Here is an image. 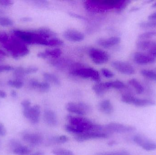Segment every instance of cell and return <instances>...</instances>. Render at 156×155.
<instances>
[{
    "label": "cell",
    "instance_id": "6da1fadb",
    "mask_svg": "<svg viewBox=\"0 0 156 155\" xmlns=\"http://www.w3.org/2000/svg\"><path fill=\"white\" fill-rule=\"evenodd\" d=\"M68 124L66 125L65 130L68 133L78 135L86 132H101L103 127L95 124L90 120L81 117L69 115L66 117Z\"/></svg>",
    "mask_w": 156,
    "mask_h": 155
},
{
    "label": "cell",
    "instance_id": "7a4b0ae2",
    "mask_svg": "<svg viewBox=\"0 0 156 155\" xmlns=\"http://www.w3.org/2000/svg\"><path fill=\"white\" fill-rule=\"evenodd\" d=\"M122 0H91L84 2L85 8L92 12L102 13L112 9L117 10Z\"/></svg>",
    "mask_w": 156,
    "mask_h": 155
},
{
    "label": "cell",
    "instance_id": "3957f363",
    "mask_svg": "<svg viewBox=\"0 0 156 155\" xmlns=\"http://www.w3.org/2000/svg\"><path fill=\"white\" fill-rule=\"evenodd\" d=\"M3 46L15 58L23 57L29 52L26 44L14 35L10 37L8 42Z\"/></svg>",
    "mask_w": 156,
    "mask_h": 155
},
{
    "label": "cell",
    "instance_id": "277c9868",
    "mask_svg": "<svg viewBox=\"0 0 156 155\" xmlns=\"http://www.w3.org/2000/svg\"><path fill=\"white\" fill-rule=\"evenodd\" d=\"M70 74L75 76H78L83 79H91L92 81L99 83L101 76L97 70L92 68H73L70 71Z\"/></svg>",
    "mask_w": 156,
    "mask_h": 155
},
{
    "label": "cell",
    "instance_id": "5b68a950",
    "mask_svg": "<svg viewBox=\"0 0 156 155\" xmlns=\"http://www.w3.org/2000/svg\"><path fill=\"white\" fill-rule=\"evenodd\" d=\"M121 100L124 103L133 105L137 107L153 106L156 104V102L154 100L136 98L129 94L123 95L121 97Z\"/></svg>",
    "mask_w": 156,
    "mask_h": 155
},
{
    "label": "cell",
    "instance_id": "8992f818",
    "mask_svg": "<svg viewBox=\"0 0 156 155\" xmlns=\"http://www.w3.org/2000/svg\"><path fill=\"white\" fill-rule=\"evenodd\" d=\"M67 111L70 113L81 116L88 113L91 111L90 106L83 102L76 103L70 102L66 105Z\"/></svg>",
    "mask_w": 156,
    "mask_h": 155
},
{
    "label": "cell",
    "instance_id": "52a82bcc",
    "mask_svg": "<svg viewBox=\"0 0 156 155\" xmlns=\"http://www.w3.org/2000/svg\"><path fill=\"white\" fill-rule=\"evenodd\" d=\"M89 55L92 62L95 64H103L107 62L109 60L108 54L98 48H90L89 51Z\"/></svg>",
    "mask_w": 156,
    "mask_h": 155
},
{
    "label": "cell",
    "instance_id": "ba28073f",
    "mask_svg": "<svg viewBox=\"0 0 156 155\" xmlns=\"http://www.w3.org/2000/svg\"><path fill=\"white\" fill-rule=\"evenodd\" d=\"M105 128L109 133H132L136 130V128L134 126L116 123H110L105 126Z\"/></svg>",
    "mask_w": 156,
    "mask_h": 155
},
{
    "label": "cell",
    "instance_id": "9c48e42d",
    "mask_svg": "<svg viewBox=\"0 0 156 155\" xmlns=\"http://www.w3.org/2000/svg\"><path fill=\"white\" fill-rule=\"evenodd\" d=\"M136 46L139 50L144 51L146 54L156 59V42L140 40L136 42Z\"/></svg>",
    "mask_w": 156,
    "mask_h": 155
},
{
    "label": "cell",
    "instance_id": "30bf717a",
    "mask_svg": "<svg viewBox=\"0 0 156 155\" xmlns=\"http://www.w3.org/2000/svg\"><path fill=\"white\" fill-rule=\"evenodd\" d=\"M133 140L137 145L146 151H153L156 150V142L150 140L142 135L135 136Z\"/></svg>",
    "mask_w": 156,
    "mask_h": 155
},
{
    "label": "cell",
    "instance_id": "8fae6325",
    "mask_svg": "<svg viewBox=\"0 0 156 155\" xmlns=\"http://www.w3.org/2000/svg\"><path fill=\"white\" fill-rule=\"evenodd\" d=\"M40 107L37 105L23 109V115L25 117L29 119L33 124L38 123L40 119Z\"/></svg>",
    "mask_w": 156,
    "mask_h": 155
},
{
    "label": "cell",
    "instance_id": "7c38bea8",
    "mask_svg": "<svg viewBox=\"0 0 156 155\" xmlns=\"http://www.w3.org/2000/svg\"><path fill=\"white\" fill-rule=\"evenodd\" d=\"M112 66L121 73L126 75H132L135 73L134 67L129 63L123 61H116L113 62Z\"/></svg>",
    "mask_w": 156,
    "mask_h": 155
},
{
    "label": "cell",
    "instance_id": "4fadbf2b",
    "mask_svg": "<svg viewBox=\"0 0 156 155\" xmlns=\"http://www.w3.org/2000/svg\"><path fill=\"white\" fill-rule=\"evenodd\" d=\"M108 135L101 132H90L76 135L75 139L79 142H83L91 139H103L107 138Z\"/></svg>",
    "mask_w": 156,
    "mask_h": 155
},
{
    "label": "cell",
    "instance_id": "5bb4252c",
    "mask_svg": "<svg viewBox=\"0 0 156 155\" xmlns=\"http://www.w3.org/2000/svg\"><path fill=\"white\" fill-rule=\"evenodd\" d=\"M133 60L134 62L138 65L150 64L155 62L156 59L144 53L136 52L133 55Z\"/></svg>",
    "mask_w": 156,
    "mask_h": 155
},
{
    "label": "cell",
    "instance_id": "9a60e30c",
    "mask_svg": "<svg viewBox=\"0 0 156 155\" xmlns=\"http://www.w3.org/2000/svg\"><path fill=\"white\" fill-rule=\"evenodd\" d=\"M64 37L66 40L72 42H80L84 39L83 33L77 30L69 29L64 32Z\"/></svg>",
    "mask_w": 156,
    "mask_h": 155
},
{
    "label": "cell",
    "instance_id": "2e32d148",
    "mask_svg": "<svg viewBox=\"0 0 156 155\" xmlns=\"http://www.w3.org/2000/svg\"><path fill=\"white\" fill-rule=\"evenodd\" d=\"M121 42V38L116 36L106 38H100L97 41V44L104 48H109L119 44Z\"/></svg>",
    "mask_w": 156,
    "mask_h": 155
},
{
    "label": "cell",
    "instance_id": "e0dca14e",
    "mask_svg": "<svg viewBox=\"0 0 156 155\" xmlns=\"http://www.w3.org/2000/svg\"><path fill=\"white\" fill-rule=\"evenodd\" d=\"M62 54V51L59 48H55L54 49H48L44 52H40L37 54V56L39 58L43 59H46L48 57H52V58H59V56Z\"/></svg>",
    "mask_w": 156,
    "mask_h": 155
},
{
    "label": "cell",
    "instance_id": "ac0fdd59",
    "mask_svg": "<svg viewBox=\"0 0 156 155\" xmlns=\"http://www.w3.org/2000/svg\"><path fill=\"white\" fill-rule=\"evenodd\" d=\"M44 119L48 125L55 126L58 123L57 117L55 113L51 110H46L44 112Z\"/></svg>",
    "mask_w": 156,
    "mask_h": 155
},
{
    "label": "cell",
    "instance_id": "d6986e66",
    "mask_svg": "<svg viewBox=\"0 0 156 155\" xmlns=\"http://www.w3.org/2000/svg\"><path fill=\"white\" fill-rule=\"evenodd\" d=\"M29 84L33 88L44 93L48 92L50 89V84L46 82H40L35 79H32L29 82Z\"/></svg>",
    "mask_w": 156,
    "mask_h": 155
},
{
    "label": "cell",
    "instance_id": "ffe728a7",
    "mask_svg": "<svg viewBox=\"0 0 156 155\" xmlns=\"http://www.w3.org/2000/svg\"><path fill=\"white\" fill-rule=\"evenodd\" d=\"M24 140L31 145L37 146L40 144L43 141V137L39 134L27 133L25 135Z\"/></svg>",
    "mask_w": 156,
    "mask_h": 155
},
{
    "label": "cell",
    "instance_id": "44dd1931",
    "mask_svg": "<svg viewBox=\"0 0 156 155\" xmlns=\"http://www.w3.org/2000/svg\"><path fill=\"white\" fill-rule=\"evenodd\" d=\"M98 107L101 112L106 114H111L114 111L113 106L109 100L101 101L99 104Z\"/></svg>",
    "mask_w": 156,
    "mask_h": 155
},
{
    "label": "cell",
    "instance_id": "7402d4cb",
    "mask_svg": "<svg viewBox=\"0 0 156 155\" xmlns=\"http://www.w3.org/2000/svg\"><path fill=\"white\" fill-rule=\"evenodd\" d=\"M68 141L67 136L65 135L58 136H54L49 138L48 142V144L51 145L61 144L65 143Z\"/></svg>",
    "mask_w": 156,
    "mask_h": 155
},
{
    "label": "cell",
    "instance_id": "603a6c76",
    "mask_svg": "<svg viewBox=\"0 0 156 155\" xmlns=\"http://www.w3.org/2000/svg\"><path fill=\"white\" fill-rule=\"evenodd\" d=\"M93 90L95 93L99 96L103 95L108 90L105 83H98L92 87Z\"/></svg>",
    "mask_w": 156,
    "mask_h": 155
},
{
    "label": "cell",
    "instance_id": "cb8c5ba5",
    "mask_svg": "<svg viewBox=\"0 0 156 155\" xmlns=\"http://www.w3.org/2000/svg\"><path fill=\"white\" fill-rule=\"evenodd\" d=\"M37 32L41 35L47 39H52L56 38L55 33L50 29L47 28H42L38 29Z\"/></svg>",
    "mask_w": 156,
    "mask_h": 155
},
{
    "label": "cell",
    "instance_id": "d4e9b609",
    "mask_svg": "<svg viewBox=\"0 0 156 155\" xmlns=\"http://www.w3.org/2000/svg\"><path fill=\"white\" fill-rule=\"evenodd\" d=\"M43 76L46 82H47L48 83H51L55 85H60V80L55 75L50 73H44L43 75Z\"/></svg>",
    "mask_w": 156,
    "mask_h": 155
},
{
    "label": "cell",
    "instance_id": "484cf974",
    "mask_svg": "<svg viewBox=\"0 0 156 155\" xmlns=\"http://www.w3.org/2000/svg\"><path fill=\"white\" fill-rule=\"evenodd\" d=\"M129 84L135 90L136 93L138 94H143L144 92V89L142 85L136 79L133 78L129 80Z\"/></svg>",
    "mask_w": 156,
    "mask_h": 155
},
{
    "label": "cell",
    "instance_id": "4316f807",
    "mask_svg": "<svg viewBox=\"0 0 156 155\" xmlns=\"http://www.w3.org/2000/svg\"><path fill=\"white\" fill-rule=\"evenodd\" d=\"M141 74L144 77L156 82V70L144 69L141 71Z\"/></svg>",
    "mask_w": 156,
    "mask_h": 155
},
{
    "label": "cell",
    "instance_id": "83f0119b",
    "mask_svg": "<svg viewBox=\"0 0 156 155\" xmlns=\"http://www.w3.org/2000/svg\"><path fill=\"white\" fill-rule=\"evenodd\" d=\"M8 85L16 89H20L24 85L23 82L21 79H16L9 80L8 82Z\"/></svg>",
    "mask_w": 156,
    "mask_h": 155
},
{
    "label": "cell",
    "instance_id": "f1b7e54d",
    "mask_svg": "<svg viewBox=\"0 0 156 155\" xmlns=\"http://www.w3.org/2000/svg\"><path fill=\"white\" fill-rule=\"evenodd\" d=\"M30 152L31 151L28 147H27L22 146H20L16 147L13 150V153L15 154L18 155L29 154Z\"/></svg>",
    "mask_w": 156,
    "mask_h": 155
},
{
    "label": "cell",
    "instance_id": "f546056e",
    "mask_svg": "<svg viewBox=\"0 0 156 155\" xmlns=\"http://www.w3.org/2000/svg\"><path fill=\"white\" fill-rule=\"evenodd\" d=\"M13 21L9 17L0 16V25L4 27H9L13 25Z\"/></svg>",
    "mask_w": 156,
    "mask_h": 155
},
{
    "label": "cell",
    "instance_id": "4dcf8cb0",
    "mask_svg": "<svg viewBox=\"0 0 156 155\" xmlns=\"http://www.w3.org/2000/svg\"><path fill=\"white\" fill-rule=\"evenodd\" d=\"M52 153L54 155H75L74 153L67 149L56 148L52 150Z\"/></svg>",
    "mask_w": 156,
    "mask_h": 155
},
{
    "label": "cell",
    "instance_id": "1f68e13d",
    "mask_svg": "<svg viewBox=\"0 0 156 155\" xmlns=\"http://www.w3.org/2000/svg\"><path fill=\"white\" fill-rule=\"evenodd\" d=\"M139 26L143 29L156 28V21L141 22L139 24Z\"/></svg>",
    "mask_w": 156,
    "mask_h": 155
},
{
    "label": "cell",
    "instance_id": "d6a6232c",
    "mask_svg": "<svg viewBox=\"0 0 156 155\" xmlns=\"http://www.w3.org/2000/svg\"><path fill=\"white\" fill-rule=\"evenodd\" d=\"M64 44V42L62 40L58 38H54L52 39H49L48 42V46H52V47H56V46H61Z\"/></svg>",
    "mask_w": 156,
    "mask_h": 155
},
{
    "label": "cell",
    "instance_id": "836d02e7",
    "mask_svg": "<svg viewBox=\"0 0 156 155\" xmlns=\"http://www.w3.org/2000/svg\"><path fill=\"white\" fill-rule=\"evenodd\" d=\"M96 155H131V154L128 151L123 150V151L100 153L97 154Z\"/></svg>",
    "mask_w": 156,
    "mask_h": 155
},
{
    "label": "cell",
    "instance_id": "e575fe53",
    "mask_svg": "<svg viewBox=\"0 0 156 155\" xmlns=\"http://www.w3.org/2000/svg\"><path fill=\"white\" fill-rule=\"evenodd\" d=\"M111 88H114L118 90H121L125 87L124 83L119 80L111 81Z\"/></svg>",
    "mask_w": 156,
    "mask_h": 155
},
{
    "label": "cell",
    "instance_id": "d590c367",
    "mask_svg": "<svg viewBox=\"0 0 156 155\" xmlns=\"http://www.w3.org/2000/svg\"><path fill=\"white\" fill-rule=\"evenodd\" d=\"M14 75L16 77V79H21L26 75L24 68L23 67H17L16 69H14Z\"/></svg>",
    "mask_w": 156,
    "mask_h": 155
},
{
    "label": "cell",
    "instance_id": "8d00e7d4",
    "mask_svg": "<svg viewBox=\"0 0 156 155\" xmlns=\"http://www.w3.org/2000/svg\"><path fill=\"white\" fill-rule=\"evenodd\" d=\"M155 36H156V31H150L141 34L138 36V38L141 40H144Z\"/></svg>",
    "mask_w": 156,
    "mask_h": 155
},
{
    "label": "cell",
    "instance_id": "74e56055",
    "mask_svg": "<svg viewBox=\"0 0 156 155\" xmlns=\"http://www.w3.org/2000/svg\"><path fill=\"white\" fill-rule=\"evenodd\" d=\"M10 38L9 35L6 33H0V43L3 45H4L8 42Z\"/></svg>",
    "mask_w": 156,
    "mask_h": 155
},
{
    "label": "cell",
    "instance_id": "f35d334b",
    "mask_svg": "<svg viewBox=\"0 0 156 155\" xmlns=\"http://www.w3.org/2000/svg\"><path fill=\"white\" fill-rule=\"evenodd\" d=\"M101 73L103 75L107 78H111L113 77L114 74L112 72L106 68H103L101 70Z\"/></svg>",
    "mask_w": 156,
    "mask_h": 155
},
{
    "label": "cell",
    "instance_id": "ab89813d",
    "mask_svg": "<svg viewBox=\"0 0 156 155\" xmlns=\"http://www.w3.org/2000/svg\"><path fill=\"white\" fill-rule=\"evenodd\" d=\"M37 71H38V69L34 66H30L27 68H24V72L26 75L35 73L37 72Z\"/></svg>",
    "mask_w": 156,
    "mask_h": 155
},
{
    "label": "cell",
    "instance_id": "60d3db41",
    "mask_svg": "<svg viewBox=\"0 0 156 155\" xmlns=\"http://www.w3.org/2000/svg\"><path fill=\"white\" fill-rule=\"evenodd\" d=\"M14 70L13 67L8 65H0V72H9Z\"/></svg>",
    "mask_w": 156,
    "mask_h": 155
},
{
    "label": "cell",
    "instance_id": "b9f144b4",
    "mask_svg": "<svg viewBox=\"0 0 156 155\" xmlns=\"http://www.w3.org/2000/svg\"><path fill=\"white\" fill-rule=\"evenodd\" d=\"M13 3V2L10 0H0V5L4 7H8L11 6Z\"/></svg>",
    "mask_w": 156,
    "mask_h": 155
},
{
    "label": "cell",
    "instance_id": "7bdbcfd3",
    "mask_svg": "<svg viewBox=\"0 0 156 155\" xmlns=\"http://www.w3.org/2000/svg\"><path fill=\"white\" fill-rule=\"evenodd\" d=\"M31 104V102L29 100H24L21 103V105L22 106L23 109L30 107Z\"/></svg>",
    "mask_w": 156,
    "mask_h": 155
},
{
    "label": "cell",
    "instance_id": "ee69618b",
    "mask_svg": "<svg viewBox=\"0 0 156 155\" xmlns=\"http://www.w3.org/2000/svg\"><path fill=\"white\" fill-rule=\"evenodd\" d=\"M6 134V130L2 124L0 123V136H4Z\"/></svg>",
    "mask_w": 156,
    "mask_h": 155
},
{
    "label": "cell",
    "instance_id": "f6af8a7d",
    "mask_svg": "<svg viewBox=\"0 0 156 155\" xmlns=\"http://www.w3.org/2000/svg\"><path fill=\"white\" fill-rule=\"evenodd\" d=\"M34 3L36 5L38 6H44L48 4L47 2L44 1H34Z\"/></svg>",
    "mask_w": 156,
    "mask_h": 155
},
{
    "label": "cell",
    "instance_id": "bcb514c9",
    "mask_svg": "<svg viewBox=\"0 0 156 155\" xmlns=\"http://www.w3.org/2000/svg\"><path fill=\"white\" fill-rule=\"evenodd\" d=\"M148 19L150 21H156V12L148 16Z\"/></svg>",
    "mask_w": 156,
    "mask_h": 155
},
{
    "label": "cell",
    "instance_id": "7dc6e473",
    "mask_svg": "<svg viewBox=\"0 0 156 155\" xmlns=\"http://www.w3.org/2000/svg\"><path fill=\"white\" fill-rule=\"evenodd\" d=\"M6 97V93L4 91L0 90V98H5Z\"/></svg>",
    "mask_w": 156,
    "mask_h": 155
},
{
    "label": "cell",
    "instance_id": "c3c4849f",
    "mask_svg": "<svg viewBox=\"0 0 156 155\" xmlns=\"http://www.w3.org/2000/svg\"><path fill=\"white\" fill-rule=\"evenodd\" d=\"M32 20V19L30 17H23V18H21V21L23 22H30Z\"/></svg>",
    "mask_w": 156,
    "mask_h": 155
},
{
    "label": "cell",
    "instance_id": "681fc988",
    "mask_svg": "<svg viewBox=\"0 0 156 155\" xmlns=\"http://www.w3.org/2000/svg\"><path fill=\"white\" fill-rule=\"evenodd\" d=\"M70 15H71V16H73V17H76V18H79V19H83V17L82 16L76 14L74 13H70Z\"/></svg>",
    "mask_w": 156,
    "mask_h": 155
},
{
    "label": "cell",
    "instance_id": "f907efd6",
    "mask_svg": "<svg viewBox=\"0 0 156 155\" xmlns=\"http://www.w3.org/2000/svg\"><path fill=\"white\" fill-rule=\"evenodd\" d=\"M140 9V7H138V6H134V7H132V9H131L130 11L131 12H136V11H138L139 9Z\"/></svg>",
    "mask_w": 156,
    "mask_h": 155
},
{
    "label": "cell",
    "instance_id": "816d5d0a",
    "mask_svg": "<svg viewBox=\"0 0 156 155\" xmlns=\"http://www.w3.org/2000/svg\"><path fill=\"white\" fill-rule=\"evenodd\" d=\"M11 96H12L13 97H16L17 96V94H16V92L14 90H12L11 93Z\"/></svg>",
    "mask_w": 156,
    "mask_h": 155
},
{
    "label": "cell",
    "instance_id": "f5cc1de1",
    "mask_svg": "<svg viewBox=\"0 0 156 155\" xmlns=\"http://www.w3.org/2000/svg\"><path fill=\"white\" fill-rule=\"evenodd\" d=\"M30 155H44V153L43 152H37L33 154Z\"/></svg>",
    "mask_w": 156,
    "mask_h": 155
},
{
    "label": "cell",
    "instance_id": "db71d44e",
    "mask_svg": "<svg viewBox=\"0 0 156 155\" xmlns=\"http://www.w3.org/2000/svg\"><path fill=\"white\" fill-rule=\"evenodd\" d=\"M152 7L153 8H156V2L152 4Z\"/></svg>",
    "mask_w": 156,
    "mask_h": 155
},
{
    "label": "cell",
    "instance_id": "11a10c76",
    "mask_svg": "<svg viewBox=\"0 0 156 155\" xmlns=\"http://www.w3.org/2000/svg\"><path fill=\"white\" fill-rule=\"evenodd\" d=\"M2 13H3V11H2V10H1V9H0V14Z\"/></svg>",
    "mask_w": 156,
    "mask_h": 155
}]
</instances>
